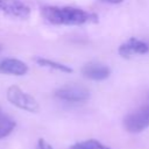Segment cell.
<instances>
[{
	"mask_svg": "<svg viewBox=\"0 0 149 149\" xmlns=\"http://www.w3.org/2000/svg\"><path fill=\"white\" fill-rule=\"evenodd\" d=\"M42 15L50 23L65 26H80L97 20L94 14L80 8L69 6H45L42 8Z\"/></svg>",
	"mask_w": 149,
	"mask_h": 149,
	"instance_id": "6da1fadb",
	"label": "cell"
},
{
	"mask_svg": "<svg viewBox=\"0 0 149 149\" xmlns=\"http://www.w3.org/2000/svg\"><path fill=\"white\" fill-rule=\"evenodd\" d=\"M7 99L14 106H16L21 109H24L27 112L35 113L40 108L36 99L34 97H31L30 94L23 92L17 86H10L7 90Z\"/></svg>",
	"mask_w": 149,
	"mask_h": 149,
	"instance_id": "7a4b0ae2",
	"label": "cell"
},
{
	"mask_svg": "<svg viewBox=\"0 0 149 149\" xmlns=\"http://www.w3.org/2000/svg\"><path fill=\"white\" fill-rule=\"evenodd\" d=\"M123 126L129 133H140L149 126V105L142 106L128 114L123 120Z\"/></svg>",
	"mask_w": 149,
	"mask_h": 149,
	"instance_id": "3957f363",
	"label": "cell"
},
{
	"mask_svg": "<svg viewBox=\"0 0 149 149\" xmlns=\"http://www.w3.org/2000/svg\"><path fill=\"white\" fill-rule=\"evenodd\" d=\"M55 95L64 101H70V102H80L85 101L90 97V92L78 85H65L63 87H59L56 92Z\"/></svg>",
	"mask_w": 149,
	"mask_h": 149,
	"instance_id": "277c9868",
	"label": "cell"
},
{
	"mask_svg": "<svg viewBox=\"0 0 149 149\" xmlns=\"http://www.w3.org/2000/svg\"><path fill=\"white\" fill-rule=\"evenodd\" d=\"M0 12L21 20H26L30 15V8L21 0H0Z\"/></svg>",
	"mask_w": 149,
	"mask_h": 149,
	"instance_id": "5b68a950",
	"label": "cell"
},
{
	"mask_svg": "<svg viewBox=\"0 0 149 149\" xmlns=\"http://www.w3.org/2000/svg\"><path fill=\"white\" fill-rule=\"evenodd\" d=\"M149 51V44L146 41L132 37L119 47V55L122 57H132L135 55H144Z\"/></svg>",
	"mask_w": 149,
	"mask_h": 149,
	"instance_id": "8992f818",
	"label": "cell"
},
{
	"mask_svg": "<svg viewBox=\"0 0 149 149\" xmlns=\"http://www.w3.org/2000/svg\"><path fill=\"white\" fill-rule=\"evenodd\" d=\"M28 66L26 63L15 58H5L0 61V73L22 76L27 73Z\"/></svg>",
	"mask_w": 149,
	"mask_h": 149,
	"instance_id": "52a82bcc",
	"label": "cell"
},
{
	"mask_svg": "<svg viewBox=\"0 0 149 149\" xmlns=\"http://www.w3.org/2000/svg\"><path fill=\"white\" fill-rule=\"evenodd\" d=\"M81 71L86 78L93 80H104L111 73L109 68L101 63H88L83 68Z\"/></svg>",
	"mask_w": 149,
	"mask_h": 149,
	"instance_id": "ba28073f",
	"label": "cell"
},
{
	"mask_svg": "<svg viewBox=\"0 0 149 149\" xmlns=\"http://www.w3.org/2000/svg\"><path fill=\"white\" fill-rule=\"evenodd\" d=\"M35 61L41 65V66H44V68H49V69H54V70H57V71H62V72H72V69L64 65V64H61V63H57V62H54V61H50V59H47V58H35Z\"/></svg>",
	"mask_w": 149,
	"mask_h": 149,
	"instance_id": "9c48e42d",
	"label": "cell"
},
{
	"mask_svg": "<svg viewBox=\"0 0 149 149\" xmlns=\"http://www.w3.org/2000/svg\"><path fill=\"white\" fill-rule=\"evenodd\" d=\"M15 128V121H13L10 118L0 114V139L9 135L13 129Z\"/></svg>",
	"mask_w": 149,
	"mask_h": 149,
	"instance_id": "30bf717a",
	"label": "cell"
},
{
	"mask_svg": "<svg viewBox=\"0 0 149 149\" xmlns=\"http://www.w3.org/2000/svg\"><path fill=\"white\" fill-rule=\"evenodd\" d=\"M70 149H111V148L97 140H86L74 143Z\"/></svg>",
	"mask_w": 149,
	"mask_h": 149,
	"instance_id": "8fae6325",
	"label": "cell"
},
{
	"mask_svg": "<svg viewBox=\"0 0 149 149\" xmlns=\"http://www.w3.org/2000/svg\"><path fill=\"white\" fill-rule=\"evenodd\" d=\"M37 148H38V149H54V148L51 147V144H49L48 142H45L43 139H40V140H38Z\"/></svg>",
	"mask_w": 149,
	"mask_h": 149,
	"instance_id": "7c38bea8",
	"label": "cell"
},
{
	"mask_svg": "<svg viewBox=\"0 0 149 149\" xmlns=\"http://www.w3.org/2000/svg\"><path fill=\"white\" fill-rule=\"evenodd\" d=\"M102 1L108 2V3H119V2H121L122 0H102Z\"/></svg>",
	"mask_w": 149,
	"mask_h": 149,
	"instance_id": "4fadbf2b",
	"label": "cell"
}]
</instances>
